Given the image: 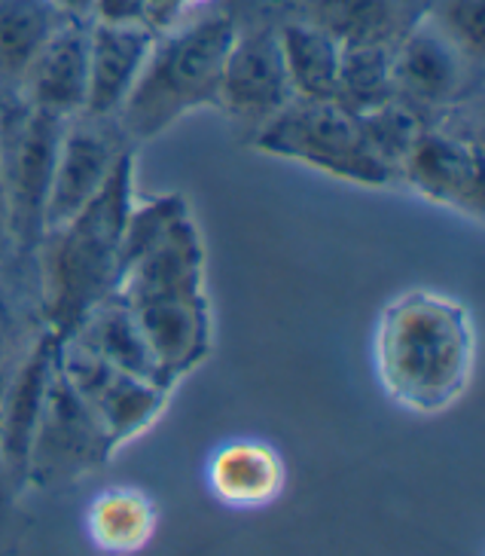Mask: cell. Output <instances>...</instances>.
I'll use <instances>...</instances> for the list:
<instances>
[{
  "label": "cell",
  "mask_w": 485,
  "mask_h": 556,
  "mask_svg": "<svg viewBox=\"0 0 485 556\" xmlns=\"http://www.w3.org/2000/svg\"><path fill=\"white\" fill-rule=\"evenodd\" d=\"M480 361L470 309L449 294L412 288L385 303L372 330V367L397 407L439 416L468 394Z\"/></svg>",
  "instance_id": "cell-1"
},
{
  "label": "cell",
  "mask_w": 485,
  "mask_h": 556,
  "mask_svg": "<svg viewBox=\"0 0 485 556\" xmlns=\"http://www.w3.org/2000/svg\"><path fill=\"white\" fill-rule=\"evenodd\" d=\"M135 148L71 220L43 232L34 248L43 328L67 340L92 312L114 300L123 276V236L135 205Z\"/></svg>",
  "instance_id": "cell-2"
},
{
  "label": "cell",
  "mask_w": 485,
  "mask_h": 556,
  "mask_svg": "<svg viewBox=\"0 0 485 556\" xmlns=\"http://www.w3.org/2000/svg\"><path fill=\"white\" fill-rule=\"evenodd\" d=\"M235 34L239 18L229 10H208L156 34L141 77L114 116L131 148L175 129L195 111L220 108V83Z\"/></svg>",
  "instance_id": "cell-3"
},
{
  "label": "cell",
  "mask_w": 485,
  "mask_h": 556,
  "mask_svg": "<svg viewBox=\"0 0 485 556\" xmlns=\"http://www.w3.org/2000/svg\"><path fill=\"white\" fill-rule=\"evenodd\" d=\"M251 148L272 160L306 165L327 178L370 190L397 184L363 144L355 116L342 111L336 101L293 99L251 138Z\"/></svg>",
  "instance_id": "cell-4"
},
{
  "label": "cell",
  "mask_w": 485,
  "mask_h": 556,
  "mask_svg": "<svg viewBox=\"0 0 485 556\" xmlns=\"http://www.w3.org/2000/svg\"><path fill=\"white\" fill-rule=\"evenodd\" d=\"M65 119L13 101L0 123V184L16 254H34L47 229V199Z\"/></svg>",
  "instance_id": "cell-5"
},
{
  "label": "cell",
  "mask_w": 485,
  "mask_h": 556,
  "mask_svg": "<svg viewBox=\"0 0 485 556\" xmlns=\"http://www.w3.org/2000/svg\"><path fill=\"white\" fill-rule=\"evenodd\" d=\"M59 370L67 386L80 394L82 404L95 413L104 434L111 438L114 453L141 438L168 407L171 389L116 370L114 364L98 358L77 337L59 340Z\"/></svg>",
  "instance_id": "cell-6"
},
{
  "label": "cell",
  "mask_w": 485,
  "mask_h": 556,
  "mask_svg": "<svg viewBox=\"0 0 485 556\" xmlns=\"http://www.w3.org/2000/svg\"><path fill=\"white\" fill-rule=\"evenodd\" d=\"M111 456L114 446L95 419V413L82 404L80 394L67 386L62 370L55 367L47 404L34 431L25 483L37 490L62 486L95 471Z\"/></svg>",
  "instance_id": "cell-7"
},
{
  "label": "cell",
  "mask_w": 485,
  "mask_h": 556,
  "mask_svg": "<svg viewBox=\"0 0 485 556\" xmlns=\"http://www.w3.org/2000/svg\"><path fill=\"white\" fill-rule=\"evenodd\" d=\"M473 67L468 55L424 13L394 43V99L419 114L424 126H434L468 104Z\"/></svg>",
  "instance_id": "cell-8"
},
{
  "label": "cell",
  "mask_w": 485,
  "mask_h": 556,
  "mask_svg": "<svg viewBox=\"0 0 485 556\" xmlns=\"http://www.w3.org/2000/svg\"><path fill=\"white\" fill-rule=\"evenodd\" d=\"M400 184L431 205L483 224V148L468 131L452 129L446 119L421 129L416 148L409 150L400 168Z\"/></svg>",
  "instance_id": "cell-9"
},
{
  "label": "cell",
  "mask_w": 485,
  "mask_h": 556,
  "mask_svg": "<svg viewBox=\"0 0 485 556\" xmlns=\"http://www.w3.org/2000/svg\"><path fill=\"white\" fill-rule=\"evenodd\" d=\"M291 101L293 92L284 62H281L278 28L239 25L227 67H224L217 111H224L239 129H251V138H254Z\"/></svg>",
  "instance_id": "cell-10"
},
{
  "label": "cell",
  "mask_w": 485,
  "mask_h": 556,
  "mask_svg": "<svg viewBox=\"0 0 485 556\" xmlns=\"http://www.w3.org/2000/svg\"><path fill=\"white\" fill-rule=\"evenodd\" d=\"M126 150H131V144L114 119H95V116L67 119L52 168L47 229L65 224L82 205H89L114 175L116 163L123 160Z\"/></svg>",
  "instance_id": "cell-11"
},
{
  "label": "cell",
  "mask_w": 485,
  "mask_h": 556,
  "mask_svg": "<svg viewBox=\"0 0 485 556\" xmlns=\"http://www.w3.org/2000/svg\"><path fill=\"white\" fill-rule=\"evenodd\" d=\"M205 276H208L205 242L190 212L175 220L153 245H146L123 269L116 285V300H123L126 306H138L146 300L208 294Z\"/></svg>",
  "instance_id": "cell-12"
},
{
  "label": "cell",
  "mask_w": 485,
  "mask_h": 556,
  "mask_svg": "<svg viewBox=\"0 0 485 556\" xmlns=\"http://www.w3.org/2000/svg\"><path fill=\"white\" fill-rule=\"evenodd\" d=\"M144 333L162 386L175 392L180 379L202 367L214 345V315L208 294L146 300L129 306Z\"/></svg>",
  "instance_id": "cell-13"
},
{
  "label": "cell",
  "mask_w": 485,
  "mask_h": 556,
  "mask_svg": "<svg viewBox=\"0 0 485 556\" xmlns=\"http://www.w3.org/2000/svg\"><path fill=\"white\" fill-rule=\"evenodd\" d=\"M55 367H59V337L43 330L0 389V468L18 486L28 475L34 431L47 404Z\"/></svg>",
  "instance_id": "cell-14"
},
{
  "label": "cell",
  "mask_w": 485,
  "mask_h": 556,
  "mask_svg": "<svg viewBox=\"0 0 485 556\" xmlns=\"http://www.w3.org/2000/svg\"><path fill=\"white\" fill-rule=\"evenodd\" d=\"M89 96V22L67 18L28 67L16 101L37 114L77 119Z\"/></svg>",
  "instance_id": "cell-15"
},
{
  "label": "cell",
  "mask_w": 485,
  "mask_h": 556,
  "mask_svg": "<svg viewBox=\"0 0 485 556\" xmlns=\"http://www.w3.org/2000/svg\"><path fill=\"white\" fill-rule=\"evenodd\" d=\"M156 34L129 25L89 22V96L86 114L114 119L144 71Z\"/></svg>",
  "instance_id": "cell-16"
},
{
  "label": "cell",
  "mask_w": 485,
  "mask_h": 556,
  "mask_svg": "<svg viewBox=\"0 0 485 556\" xmlns=\"http://www.w3.org/2000/svg\"><path fill=\"white\" fill-rule=\"evenodd\" d=\"M431 3L419 0H306V16L327 34H333L342 47L382 43L394 47Z\"/></svg>",
  "instance_id": "cell-17"
},
{
  "label": "cell",
  "mask_w": 485,
  "mask_h": 556,
  "mask_svg": "<svg viewBox=\"0 0 485 556\" xmlns=\"http://www.w3.org/2000/svg\"><path fill=\"white\" fill-rule=\"evenodd\" d=\"M208 483L224 505L263 507L281 495L288 483V468L269 443L235 441L214 453Z\"/></svg>",
  "instance_id": "cell-18"
},
{
  "label": "cell",
  "mask_w": 485,
  "mask_h": 556,
  "mask_svg": "<svg viewBox=\"0 0 485 556\" xmlns=\"http://www.w3.org/2000/svg\"><path fill=\"white\" fill-rule=\"evenodd\" d=\"M278 47L293 99L336 101L342 43L333 34L308 18H288L278 25Z\"/></svg>",
  "instance_id": "cell-19"
},
{
  "label": "cell",
  "mask_w": 485,
  "mask_h": 556,
  "mask_svg": "<svg viewBox=\"0 0 485 556\" xmlns=\"http://www.w3.org/2000/svg\"><path fill=\"white\" fill-rule=\"evenodd\" d=\"M67 22L49 0H0V92L16 101L34 59Z\"/></svg>",
  "instance_id": "cell-20"
},
{
  "label": "cell",
  "mask_w": 485,
  "mask_h": 556,
  "mask_svg": "<svg viewBox=\"0 0 485 556\" xmlns=\"http://www.w3.org/2000/svg\"><path fill=\"white\" fill-rule=\"evenodd\" d=\"M82 345H89L98 358H104L107 364H114L116 370L131 374V377L150 379V382H159L156 374V364L150 355V345H146L144 333L138 328L131 309L123 300H107L101 303L86 321L82 328L74 333ZM162 386V382H159ZM168 389V386H165Z\"/></svg>",
  "instance_id": "cell-21"
},
{
  "label": "cell",
  "mask_w": 485,
  "mask_h": 556,
  "mask_svg": "<svg viewBox=\"0 0 485 556\" xmlns=\"http://www.w3.org/2000/svg\"><path fill=\"white\" fill-rule=\"evenodd\" d=\"M89 539L104 554L144 551L156 532V505L138 490H107L89 507Z\"/></svg>",
  "instance_id": "cell-22"
},
{
  "label": "cell",
  "mask_w": 485,
  "mask_h": 556,
  "mask_svg": "<svg viewBox=\"0 0 485 556\" xmlns=\"http://www.w3.org/2000/svg\"><path fill=\"white\" fill-rule=\"evenodd\" d=\"M394 101V47L360 43L342 47L336 104L352 116L370 114Z\"/></svg>",
  "instance_id": "cell-23"
},
{
  "label": "cell",
  "mask_w": 485,
  "mask_h": 556,
  "mask_svg": "<svg viewBox=\"0 0 485 556\" xmlns=\"http://www.w3.org/2000/svg\"><path fill=\"white\" fill-rule=\"evenodd\" d=\"M355 119L363 144L370 148L372 156L385 165L391 175H394V180L400 184V168H404L409 150L416 148L421 129H424L419 114H412L406 104L394 99L388 104L370 111V114L355 116Z\"/></svg>",
  "instance_id": "cell-24"
},
{
  "label": "cell",
  "mask_w": 485,
  "mask_h": 556,
  "mask_svg": "<svg viewBox=\"0 0 485 556\" xmlns=\"http://www.w3.org/2000/svg\"><path fill=\"white\" fill-rule=\"evenodd\" d=\"M427 16L473 65H483L485 52V0H431Z\"/></svg>",
  "instance_id": "cell-25"
},
{
  "label": "cell",
  "mask_w": 485,
  "mask_h": 556,
  "mask_svg": "<svg viewBox=\"0 0 485 556\" xmlns=\"http://www.w3.org/2000/svg\"><path fill=\"white\" fill-rule=\"evenodd\" d=\"M34 312L25 303V294L18 291L13 281L0 278V389H3V374L10 377L22 355L34 345L40 333L28 337Z\"/></svg>",
  "instance_id": "cell-26"
},
{
  "label": "cell",
  "mask_w": 485,
  "mask_h": 556,
  "mask_svg": "<svg viewBox=\"0 0 485 556\" xmlns=\"http://www.w3.org/2000/svg\"><path fill=\"white\" fill-rule=\"evenodd\" d=\"M92 22L146 28L153 34H162L168 25H175L165 0H98Z\"/></svg>",
  "instance_id": "cell-27"
},
{
  "label": "cell",
  "mask_w": 485,
  "mask_h": 556,
  "mask_svg": "<svg viewBox=\"0 0 485 556\" xmlns=\"http://www.w3.org/2000/svg\"><path fill=\"white\" fill-rule=\"evenodd\" d=\"M59 13H65L67 18H77V22H92L95 16L98 0H49Z\"/></svg>",
  "instance_id": "cell-28"
},
{
  "label": "cell",
  "mask_w": 485,
  "mask_h": 556,
  "mask_svg": "<svg viewBox=\"0 0 485 556\" xmlns=\"http://www.w3.org/2000/svg\"><path fill=\"white\" fill-rule=\"evenodd\" d=\"M16 251L13 245V229H10V212H7V197H3V184H0V263L3 257Z\"/></svg>",
  "instance_id": "cell-29"
},
{
  "label": "cell",
  "mask_w": 485,
  "mask_h": 556,
  "mask_svg": "<svg viewBox=\"0 0 485 556\" xmlns=\"http://www.w3.org/2000/svg\"><path fill=\"white\" fill-rule=\"evenodd\" d=\"M195 3H202V0H165V7H168L171 18H178L180 10H190V7H195Z\"/></svg>",
  "instance_id": "cell-30"
},
{
  "label": "cell",
  "mask_w": 485,
  "mask_h": 556,
  "mask_svg": "<svg viewBox=\"0 0 485 556\" xmlns=\"http://www.w3.org/2000/svg\"><path fill=\"white\" fill-rule=\"evenodd\" d=\"M13 104V99H7L3 92H0V123H3V116H7V108Z\"/></svg>",
  "instance_id": "cell-31"
}]
</instances>
